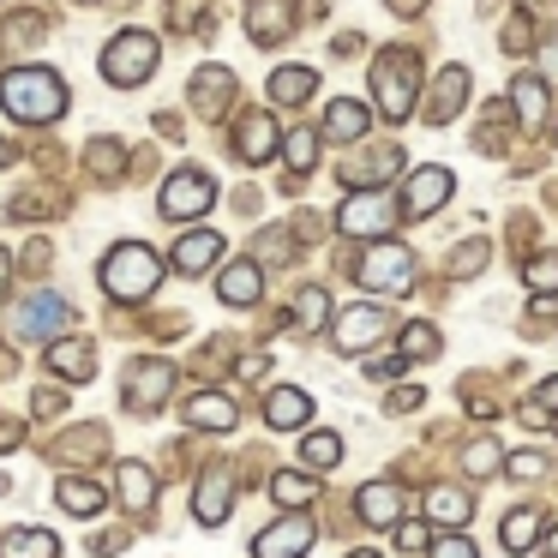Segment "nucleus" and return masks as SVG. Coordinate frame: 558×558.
<instances>
[{
  "mask_svg": "<svg viewBox=\"0 0 558 558\" xmlns=\"http://www.w3.org/2000/svg\"><path fill=\"white\" fill-rule=\"evenodd\" d=\"M114 493H121V505L133 510V517H145V510L157 505V481H150L145 462H121V469H114Z\"/></svg>",
  "mask_w": 558,
  "mask_h": 558,
  "instance_id": "21",
  "label": "nucleus"
},
{
  "mask_svg": "<svg viewBox=\"0 0 558 558\" xmlns=\"http://www.w3.org/2000/svg\"><path fill=\"white\" fill-rule=\"evenodd\" d=\"M462 102H469V66H445V73L433 78V97H426L421 121L426 126H445L462 114Z\"/></svg>",
  "mask_w": 558,
  "mask_h": 558,
  "instance_id": "12",
  "label": "nucleus"
},
{
  "mask_svg": "<svg viewBox=\"0 0 558 558\" xmlns=\"http://www.w3.org/2000/svg\"><path fill=\"white\" fill-rule=\"evenodd\" d=\"M19 445V426L13 421H0V450H13Z\"/></svg>",
  "mask_w": 558,
  "mask_h": 558,
  "instance_id": "48",
  "label": "nucleus"
},
{
  "mask_svg": "<svg viewBox=\"0 0 558 558\" xmlns=\"http://www.w3.org/2000/svg\"><path fill=\"white\" fill-rule=\"evenodd\" d=\"M301 462H306V469H337V462H342V438L330 433V426L306 433V438H301Z\"/></svg>",
  "mask_w": 558,
  "mask_h": 558,
  "instance_id": "32",
  "label": "nucleus"
},
{
  "mask_svg": "<svg viewBox=\"0 0 558 558\" xmlns=\"http://www.w3.org/2000/svg\"><path fill=\"white\" fill-rule=\"evenodd\" d=\"M414 402H421V390H414V385L390 390V414H397V409H414Z\"/></svg>",
  "mask_w": 558,
  "mask_h": 558,
  "instance_id": "46",
  "label": "nucleus"
},
{
  "mask_svg": "<svg viewBox=\"0 0 558 558\" xmlns=\"http://www.w3.org/2000/svg\"><path fill=\"white\" fill-rule=\"evenodd\" d=\"M49 373L85 385V378L97 373V349H90V342H78V337H54V342H49Z\"/></svg>",
  "mask_w": 558,
  "mask_h": 558,
  "instance_id": "20",
  "label": "nucleus"
},
{
  "mask_svg": "<svg viewBox=\"0 0 558 558\" xmlns=\"http://www.w3.org/2000/svg\"><path fill=\"white\" fill-rule=\"evenodd\" d=\"M397 169H402V150L378 145L373 157H354V162H342V186H354V193H366L373 181H385V174H397Z\"/></svg>",
  "mask_w": 558,
  "mask_h": 558,
  "instance_id": "22",
  "label": "nucleus"
},
{
  "mask_svg": "<svg viewBox=\"0 0 558 558\" xmlns=\"http://www.w3.org/2000/svg\"><path fill=\"white\" fill-rule=\"evenodd\" d=\"M282 157H289L294 174H313V162H318V133H306V126H301V133H289V138H282Z\"/></svg>",
  "mask_w": 558,
  "mask_h": 558,
  "instance_id": "35",
  "label": "nucleus"
},
{
  "mask_svg": "<svg viewBox=\"0 0 558 558\" xmlns=\"http://www.w3.org/2000/svg\"><path fill=\"white\" fill-rule=\"evenodd\" d=\"M354 517H361L366 529H397V522H402V486L366 481L361 498H354Z\"/></svg>",
  "mask_w": 558,
  "mask_h": 558,
  "instance_id": "14",
  "label": "nucleus"
},
{
  "mask_svg": "<svg viewBox=\"0 0 558 558\" xmlns=\"http://www.w3.org/2000/svg\"><path fill=\"white\" fill-rule=\"evenodd\" d=\"M505 469L517 474V481H534V474H546V457H541V450H517V457H510Z\"/></svg>",
  "mask_w": 558,
  "mask_h": 558,
  "instance_id": "42",
  "label": "nucleus"
},
{
  "mask_svg": "<svg viewBox=\"0 0 558 558\" xmlns=\"http://www.w3.org/2000/svg\"><path fill=\"white\" fill-rule=\"evenodd\" d=\"M277 145H282V138H277V121H270V114H246L241 133H234V157L253 162V169L277 157Z\"/></svg>",
  "mask_w": 558,
  "mask_h": 558,
  "instance_id": "15",
  "label": "nucleus"
},
{
  "mask_svg": "<svg viewBox=\"0 0 558 558\" xmlns=\"http://www.w3.org/2000/svg\"><path fill=\"white\" fill-rule=\"evenodd\" d=\"M546 558H558V529H553V541H546Z\"/></svg>",
  "mask_w": 558,
  "mask_h": 558,
  "instance_id": "52",
  "label": "nucleus"
},
{
  "mask_svg": "<svg viewBox=\"0 0 558 558\" xmlns=\"http://www.w3.org/2000/svg\"><path fill=\"white\" fill-rule=\"evenodd\" d=\"M150 73H157V37H150V31H121V37L102 49V78H109V85L133 90V85H145Z\"/></svg>",
  "mask_w": 558,
  "mask_h": 558,
  "instance_id": "5",
  "label": "nucleus"
},
{
  "mask_svg": "<svg viewBox=\"0 0 558 558\" xmlns=\"http://www.w3.org/2000/svg\"><path fill=\"white\" fill-rule=\"evenodd\" d=\"M354 282L373 294H409L414 289V253L402 241H378L373 253L354 265Z\"/></svg>",
  "mask_w": 558,
  "mask_h": 558,
  "instance_id": "6",
  "label": "nucleus"
},
{
  "mask_svg": "<svg viewBox=\"0 0 558 558\" xmlns=\"http://www.w3.org/2000/svg\"><path fill=\"white\" fill-rule=\"evenodd\" d=\"M534 534H541V510H534V505H517V510L505 517V534H498V541H505V553H529Z\"/></svg>",
  "mask_w": 558,
  "mask_h": 558,
  "instance_id": "31",
  "label": "nucleus"
},
{
  "mask_svg": "<svg viewBox=\"0 0 558 558\" xmlns=\"http://www.w3.org/2000/svg\"><path fill=\"white\" fill-rule=\"evenodd\" d=\"M313 493H318L313 474H301V469H282L277 481H270V498H277L282 510H306V505H313Z\"/></svg>",
  "mask_w": 558,
  "mask_h": 558,
  "instance_id": "30",
  "label": "nucleus"
},
{
  "mask_svg": "<svg viewBox=\"0 0 558 558\" xmlns=\"http://www.w3.org/2000/svg\"><path fill=\"white\" fill-rule=\"evenodd\" d=\"M402 354H409V361H433V354H438V330L414 318V325L402 330Z\"/></svg>",
  "mask_w": 558,
  "mask_h": 558,
  "instance_id": "39",
  "label": "nucleus"
},
{
  "mask_svg": "<svg viewBox=\"0 0 558 558\" xmlns=\"http://www.w3.org/2000/svg\"><path fill=\"white\" fill-rule=\"evenodd\" d=\"M558 421V378H546L529 402H522V426H553Z\"/></svg>",
  "mask_w": 558,
  "mask_h": 558,
  "instance_id": "33",
  "label": "nucleus"
},
{
  "mask_svg": "<svg viewBox=\"0 0 558 558\" xmlns=\"http://www.w3.org/2000/svg\"><path fill=\"white\" fill-rule=\"evenodd\" d=\"M318 90V73L313 66H277V73H270V102H306Z\"/></svg>",
  "mask_w": 558,
  "mask_h": 558,
  "instance_id": "26",
  "label": "nucleus"
},
{
  "mask_svg": "<svg viewBox=\"0 0 558 558\" xmlns=\"http://www.w3.org/2000/svg\"><path fill=\"white\" fill-rule=\"evenodd\" d=\"M169 390H174V366L169 361H133L126 366V409L133 414H157L162 402H169Z\"/></svg>",
  "mask_w": 558,
  "mask_h": 558,
  "instance_id": "9",
  "label": "nucleus"
},
{
  "mask_svg": "<svg viewBox=\"0 0 558 558\" xmlns=\"http://www.w3.org/2000/svg\"><path fill=\"white\" fill-rule=\"evenodd\" d=\"M469 510H474V498L457 493V486H433V493H426V517L445 522V529H462V522H469Z\"/></svg>",
  "mask_w": 558,
  "mask_h": 558,
  "instance_id": "29",
  "label": "nucleus"
},
{
  "mask_svg": "<svg viewBox=\"0 0 558 558\" xmlns=\"http://www.w3.org/2000/svg\"><path fill=\"white\" fill-rule=\"evenodd\" d=\"M13 157H19V150L7 145V138H0V169H13Z\"/></svg>",
  "mask_w": 558,
  "mask_h": 558,
  "instance_id": "49",
  "label": "nucleus"
},
{
  "mask_svg": "<svg viewBox=\"0 0 558 558\" xmlns=\"http://www.w3.org/2000/svg\"><path fill=\"white\" fill-rule=\"evenodd\" d=\"M234 421H241V409H234L229 397H193L186 402V426H205V433H234Z\"/></svg>",
  "mask_w": 558,
  "mask_h": 558,
  "instance_id": "25",
  "label": "nucleus"
},
{
  "mask_svg": "<svg viewBox=\"0 0 558 558\" xmlns=\"http://www.w3.org/2000/svg\"><path fill=\"white\" fill-rule=\"evenodd\" d=\"M234 510V486H229V474H205L198 481V493H193V517L205 522V529H217L222 517Z\"/></svg>",
  "mask_w": 558,
  "mask_h": 558,
  "instance_id": "23",
  "label": "nucleus"
},
{
  "mask_svg": "<svg viewBox=\"0 0 558 558\" xmlns=\"http://www.w3.org/2000/svg\"><path fill=\"white\" fill-rule=\"evenodd\" d=\"M373 102L385 121H409L421 102V61L409 49H385L373 61Z\"/></svg>",
  "mask_w": 558,
  "mask_h": 558,
  "instance_id": "2",
  "label": "nucleus"
},
{
  "mask_svg": "<svg viewBox=\"0 0 558 558\" xmlns=\"http://www.w3.org/2000/svg\"><path fill=\"white\" fill-rule=\"evenodd\" d=\"M313 421V397L306 390H294V385H277L265 397V426H277V433H294V426H306Z\"/></svg>",
  "mask_w": 558,
  "mask_h": 558,
  "instance_id": "18",
  "label": "nucleus"
},
{
  "mask_svg": "<svg viewBox=\"0 0 558 558\" xmlns=\"http://www.w3.org/2000/svg\"><path fill=\"white\" fill-rule=\"evenodd\" d=\"M217 205V181H210L205 169H174L169 181H162V217L169 222H193V217H205V210Z\"/></svg>",
  "mask_w": 558,
  "mask_h": 558,
  "instance_id": "7",
  "label": "nucleus"
},
{
  "mask_svg": "<svg viewBox=\"0 0 558 558\" xmlns=\"http://www.w3.org/2000/svg\"><path fill=\"white\" fill-rule=\"evenodd\" d=\"M366 126H373V109L354 97H337L325 109V138L330 145H354V138H366Z\"/></svg>",
  "mask_w": 558,
  "mask_h": 558,
  "instance_id": "17",
  "label": "nucleus"
},
{
  "mask_svg": "<svg viewBox=\"0 0 558 558\" xmlns=\"http://www.w3.org/2000/svg\"><path fill=\"white\" fill-rule=\"evenodd\" d=\"M402 366H409V354H373V361H366V373H373V378H397L402 373Z\"/></svg>",
  "mask_w": 558,
  "mask_h": 558,
  "instance_id": "44",
  "label": "nucleus"
},
{
  "mask_svg": "<svg viewBox=\"0 0 558 558\" xmlns=\"http://www.w3.org/2000/svg\"><path fill=\"white\" fill-rule=\"evenodd\" d=\"M462 462H469V474L481 481V474H493L505 457H498V445H486V438H481V445H469V457H462Z\"/></svg>",
  "mask_w": 558,
  "mask_h": 558,
  "instance_id": "41",
  "label": "nucleus"
},
{
  "mask_svg": "<svg viewBox=\"0 0 558 558\" xmlns=\"http://www.w3.org/2000/svg\"><path fill=\"white\" fill-rule=\"evenodd\" d=\"M313 541H318V522L306 510H289V517H277L270 529L253 534V558H306Z\"/></svg>",
  "mask_w": 558,
  "mask_h": 558,
  "instance_id": "8",
  "label": "nucleus"
},
{
  "mask_svg": "<svg viewBox=\"0 0 558 558\" xmlns=\"http://www.w3.org/2000/svg\"><path fill=\"white\" fill-rule=\"evenodd\" d=\"M397 546L402 553H433V529H426V522H397Z\"/></svg>",
  "mask_w": 558,
  "mask_h": 558,
  "instance_id": "40",
  "label": "nucleus"
},
{
  "mask_svg": "<svg viewBox=\"0 0 558 558\" xmlns=\"http://www.w3.org/2000/svg\"><path fill=\"white\" fill-rule=\"evenodd\" d=\"M510 102H517L522 121H541L546 114V78H517V85H510Z\"/></svg>",
  "mask_w": 558,
  "mask_h": 558,
  "instance_id": "34",
  "label": "nucleus"
},
{
  "mask_svg": "<svg viewBox=\"0 0 558 558\" xmlns=\"http://www.w3.org/2000/svg\"><path fill=\"white\" fill-rule=\"evenodd\" d=\"M66 318H73V306H66L61 294H37V301H25L13 313V330H19V337H37L43 342V337H54Z\"/></svg>",
  "mask_w": 558,
  "mask_h": 558,
  "instance_id": "13",
  "label": "nucleus"
},
{
  "mask_svg": "<svg viewBox=\"0 0 558 558\" xmlns=\"http://www.w3.org/2000/svg\"><path fill=\"white\" fill-rule=\"evenodd\" d=\"M7 270H13V265H7V253H0V294H7Z\"/></svg>",
  "mask_w": 558,
  "mask_h": 558,
  "instance_id": "51",
  "label": "nucleus"
},
{
  "mask_svg": "<svg viewBox=\"0 0 558 558\" xmlns=\"http://www.w3.org/2000/svg\"><path fill=\"white\" fill-rule=\"evenodd\" d=\"M217 258H222V234H210V229L181 234V246H174V270H181V277H205Z\"/></svg>",
  "mask_w": 558,
  "mask_h": 558,
  "instance_id": "19",
  "label": "nucleus"
},
{
  "mask_svg": "<svg viewBox=\"0 0 558 558\" xmlns=\"http://www.w3.org/2000/svg\"><path fill=\"white\" fill-rule=\"evenodd\" d=\"M258 294H265V270H258L253 258H234V265L217 277V301L222 306H253Z\"/></svg>",
  "mask_w": 558,
  "mask_h": 558,
  "instance_id": "16",
  "label": "nucleus"
},
{
  "mask_svg": "<svg viewBox=\"0 0 558 558\" xmlns=\"http://www.w3.org/2000/svg\"><path fill=\"white\" fill-rule=\"evenodd\" d=\"M54 553H61V541L49 529H7V541H0V558H54Z\"/></svg>",
  "mask_w": 558,
  "mask_h": 558,
  "instance_id": "28",
  "label": "nucleus"
},
{
  "mask_svg": "<svg viewBox=\"0 0 558 558\" xmlns=\"http://www.w3.org/2000/svg\"><path fill=\"white\" fill-rule=\"evenodd\" d=\"M426 0H397V13H421Z\"/></svg>",
  "mask_w": 558,
  "mask_h": 558,
  "instance_id": "50",
  "label": "nucleus"
},
{
  "mask_svg": "<svg viewBox=\"0 0 558 558\" xmlns=\"http://www.w3.org/2000/svg\"><path fill=\"white\" fill-rule=\"evenodd\" d=\"M54 498H61L66 517H97V510L109 505V493H102L97 481H85V474H66V481L54 486Z\"/></svg>",
  "mask_w": 558,
  "mask_h": 558,
  "instance_id": "24",
  "label": "nucleus"
},
{
  "mask_svg": "<svg viewBox=\"0 0 558 558\" xmlns=\"http://www.w3.org/2000/svg\"><path fill=\"white\" fill-rule=\"evenodd\" d=\"M126 541H133V534H126V529H109V534H97V553L109 558V553H121Z\"/></svg>",
  "mask_w": 558,
  "mask_h": 558,
  "instance_id": "45",
  "label": "nucleus"
},
{
  "mask_svg": "<svg viewBox=\"0 0 558 558\" xmlns=\"http://www.w3.org/2000/svg\"><path fill=\"white\" fill-rule=\"evenodd\" d=\"M0 109L25 126H54L66 114V85L49 66H13L0 73Z\"/></svg>",
  "mask_w": 558,
  "mask_h": 558,
  "instance_id": "1",
  "label": "nucleus"
},
{
  "mask_svg": "<svg viewBox=\"0 0 558 558\" xmlns=\"http://www.w3.org/2000/svg\"><path fill=\"white\" fill-rule=\"evenodd\" d=\"M294 318H301V330H318L330 318V301H325V289H301L294 294Z\"/></svg>",
  "mask_w": 558,
  "mask_h": 558,
  "instance_id": "38",
  "label": "nucleus"
},
{
  "mask_svg": "<svg viewBox=\"0 0 558 558\" xmlns=\"http://www.w3.org/2000/svg\"><path fill=\"white\" fill-rule=\"evenodd\" d=\"M54 457L73 462V457H102V426H85V433H66V445H54Z\"/></svg>",
  "mask_w": 558,
  "mask_h": 558,
  "instance_id": "37",
  "label": "nucleus"
},
{
  "mask_svg": "<svg viewBox=\"0 0 558 558\" xmlns=\"http://www.w3.org/2000/svg\"><path fill=\"white\" fill-rule=\"evenodd\" d=\"M541 78H546V85L558 78V37H553V49H546V73H541Z\"/></svg>",
  "mask_w": 558,
  "mask_h": 558,
  "instance_id": "47",
  "label": "nucleus"
},
{
  "mask_svg": "<svg viewBox=\"0 0 558 558\" xmlns=\"http://www.w3.org/2000/svg\"><path fill=\"white\" fill-rule=\"evenodd\" d=\"M522 282H529L534 294H558V253H541L522 265Z\"/></svg>",
  "mask_w": 558,
  "mask_h": 558,
  "instance_id": "36",
  "label": "nucleus"
},
{
  "mask_svg": "<svg viewBox=\"0 0 558 558\" xmlns=\"http://www.w3.org/2000/svg\"><path fill=\"white\" fill-rule=\"evenodd\" d=\"M397 222H402V205L390 193H378V186L342 198V210H337V229L349 234V241H390Z\"/></svg>",
  "mask_w": 558,
  "mask_h": 558,
  "instance_id": "4",
  "label": "nucleus"
},
{
  "mask_svg": "<svg viewBox=\"0 0 558 558\" xmlns=\"http://www.w3.org/2000/svg\"><path fill=\"white\" fill-rule=\"evenodd\" d=\"M433 558H474V546L450 529V534H438V541H433Z\"/></svg>",
  "mask_w": 558,
  "mask_h": 558,
  "instance_id": "43",
  "label": "nucleus"
},
{
  "mask_svg": "<svg viewBox=\"0 0 558 558\" xmlns=\"http://www.w3.org/2000/svg\"><path fill=\"white\" fill-rule=\"evenodd\" d=\"M349 558H378V553H349Z\"/></svg>",
  "mask_w": 558,
  "mask_h": 558,
  "instance_id": "53",
  "label": "nucleus"
},
{
  "mask_svg": "<svg viewBox=\"0 0 558 558\" xmlns=\"http://www.w3.org/2000/svg\"><path fill=\"white\" fill-rule=\"evenodd\" d=\"M385 337H390V313H385V306H349V313L337 318V349L342 354H373Z\"/></svg>",
  "mask_w": 558,
  "mask_h": 558,
  "instance_id": "10",
  "label": "nucleus"
},
{
  "mask_svg": "<svg viewBox=\"0 0 558 558\" xmlns=\"http://www.w3.org/2000/svg\"><path fill=\"white\" fill-rule=\"evenodd\" d=\"M229 97H234V78L222 73V66H205V73L193 78V102H198V114H222V109H229Z\"/></svg>",
  "mask_w": 558,
  "mask_h": 558,
  "instance_id": "27",
  "label": "nucleus"
},
{
  "mask_svg": "<svg viewBox=\"0 0 558 558\" xmlns=\"http://www.w3.org/2000/svg\"><path fill=\"white\" fill-rule=\"evenodd\" d=\"M157 282H162V258L145 241H121L102 258V289L114 301H145V294H157Z\"/></svg>",
  "mask_w": 558,
  "mask_h": 558,
  "instance_id": "3",
  "label": "nucleus"
},
{
  "mask_svg": "<svg viewBox=\"0 0 558 558\" xmlns=\"http://www.w3.org/2000/svg\"><path fill=\"white\" fill-rule=\"evenodd\" d=\"M450 193H457V174H450V169H414L409 186H402V217H409V222L433 217Z\"/></svg>",
  "mask_w": 558,
  "mask_h": 558,
  "instance_id": "11",
  "label": "nucleus"
}]
</instances>
